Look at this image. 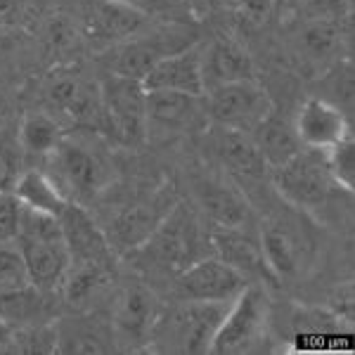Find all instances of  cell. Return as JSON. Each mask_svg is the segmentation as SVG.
I'll return each mask as SVG.
<instances>
[{
    "instance_id": "6da1fadb",
    "label": "cell",
    "mask_w": 355,
    "mask_h": 355,
    "mask_svg": "<svg viewBox=\"0 0 355 355\" xmlns=\"http://www.w3.org/2000/svg\"><path fill=\"white\" fill-rule=\"evenodd\" d=\"M17 242H19V254L31 287H36L38 291L60 287L69 263H71L60 218L21 206Z\"/></svg>"
},
{
    "instance_id": "7a4b0ae2",
    "label": "cell",
    "mask_w": 355,
    "mask_h": 355,
    "mask_svg": "<svg viewBox=\"0 0 355 355\" xmlns=\"http://www.w3.org/2000/svg\"><path fill=\"white\" fill-rule=\"evenodd\" d=\"M230 303L182 301L159 313L150 346L162 353H209Z\"/></svg>"
},
{
    "instance_id": "3957f363",
    "label": "cell",
    "mask_w": 355,
    "mask_h": 355,
    "mask_svg": "<svg viewBox=\"0 0 355 355\" xmlns=\"http://www.w3.org/2000/svg\"><path fill=\"white\" fill-rule=\"evenodd\" d=\"M100 123L116 145H140L147 137V90L142 81L107 73L100 81Z\"/></svg>"
},
{
    "instance_id": "277c9868",
    "label": "cell",
    "mask_w": 355,
    "mask_h": 355,
    "mask_svg": "<svg viewBox=\"0 0 355 355\" xmlns=\"http://www.w3.org/2000/svg\"><path fill=\"white\" fill-rule=\"evenodd\" d=\"M206 112L214 125L254 133L256 125L272 114L270 95L261 88L254 78L234 81L206 90Z\"/></svg>"
},
{
    "instance_id": "5b68a950",
    "label": "cell",
    "mask_w": 355,
    "mask_h": 355,
    "mask_svg": "<svg viewBox=\"0 0 355 355\" xmlns=\"http://www.w3.org/2000/svg\"><path fill=\"white\" fill-rule=\"evenodd\" d=\"M268 324V296L259 284H246L239 296L227 306L223 322L216 329L211 351L216 355L249 351L263 336Z\"/></svg>"
},
{
    "instance_id": "8992f818",
    "label": "cell",
    "mask_w": 355,
    "mask_h": 355,
    "mask_svg": "<svg viewBox=\"0 0 355 355\" xmlns=\"http://www.w3.org/2000/svg\"><path fill=\"white\" fill-rule=\"evenodd\" d=\"M315 157L313 150L299 152L287 164L272 168V182L277 192L287 199L289 204L299 206V209H318L324 206L331 199L334 190H341L334 180H331L327 166H324L322 152Z\"/></svg>"
},
{
    "instance_id": "52a82bcc",
    "label": "cell",
    "mask_w": 355,
    "mask_h": 355,
    "mask_svg": "<svg viewBox=\"0 0 355 355\" xmlns=\"http://www.w3.org/2000/svg\"><path fill=\"white\" fill-rule=\"evenodd\" d=\"M209 123L204 95L147 90V137L173 140L178 135L199 130Z\"/></svg>"
},
{
    "instance_id": "ba28073f",
    "label": "cell",
    "mask_w": 355,
    "mask_h": 355,
    "mask_svg": "<svg viewBox=\"0 0 355 355\" xmlns=\"http://www.w3.org/2000/svg\"><path fill=\"white\" fill-rule=\"evenodd\" d=\"M142 251L150 256V261L162 270L180 272L194 261V246H197V225L192 214L185 206H175L164 216L145 244Z\"/></svg>"
},
{
    "instance_id": "9c48e42d",
    "label": "cell",
    "mask_w": 355,
    "mask_h": 355,
    "mask_svg": "<svg viewBox=\"0 0 355 355\" xmlns=\"http://www.w3.org/2000/svg\"><path fill=\"white\" fill-rule=\"evenodd\" d=\"M246 284V277L220 259L192 261L175 275V291L182 301L232 303Z\"/></svg>"
},
{
    "instance_id": "30bf717a",
    "label": "cell",
    "mask_w": 355,
    "mask_h": 355,
    "mask_svg": "<svg viewBox=\"0 0 355 355\" xmlns=\"http://www.w3.org/2000/svg\"><path fill=\"white\" fill-rule=\"evenodd\" d=\"M159 303L152 289L142 282H130L119 291L112 311V334L114 341L130 348L145 346L152 339L154 322L159 318Z\"/></svg>"
},
{
    "instance_id": "8fae6325",
    "label": "cell",
    "mask_w": 355,
    "mask_h": 355,
    "mask_svg": "<svg viewBox=\"0 0 355 355\" xmlns=\"http://www.w3.org/2000/svg\"><path fill=\"white\" fill-rule=\"evenodd\" d=\"M261 249L268 261V268L272 270L277 282L301 275L313 256L311 237L306 232H301L294 223L282 218L263 223Z\"/></svg>"
},
{
    "instance_id": "7c38bea8",
    "label": "cell",
    "mask_w": 355,
    "mask_h": 355,
    "mask_svg": "<svg viewBox=\"0 0 355 355\" xmlns=\"http://www.w3.org/2000/svg\"><path fill=\"white\" fill-rule=\"evenodd\" d=\"M294 130L301 145L313 152H327L346 137H353L346 114L324 97H308L303 102Z\"/></svg>"
},
{
    "instance_id": "4fadbf2b",
    "label": "cell",
    "mask_w": 355,
    "mask_h": 355,
    "mask_svg": "<svg viewBox=\"0 0 355 355\" xmlns=\"http://www.w3.org/2000/svg\"><path fill=\"white\" fill-rule=\"evenodd\" d=\"M45 100L73 121H100V83L88 81L83 73L60 69L45 83Z\"/></svg>"
},
{
    "instance_id": "5bb4252c",
    "label": "cell",
    "mask_w": 355,
    "mask_h": 355,
    "mask_svg": "<svg viewBox=\"0 0 355 355\" xmlns=\"http://www.w3.org/2000/svg\"><path fill=\"white\" fill-rule=\"evenodd\" d=\"M211 244H214L218 259L246 277V282L261 279V282L277 284L272 270L268 268L266 256H263L261 239L246 232V227H214Z\"/></svg>"
},
{
    "instance_id": "9a60e30c",
    "label": "cell",
    "mask_w": 355,
    "mask_h": 355,
    "mask_svg": "<svg viewBox=\"0 0 355 355\" xmlns=\"http://www.w3.org/2000/svg\"><path fill=\"white\" fill-rule=\"evenodd\" d=\"M145 90H173L187 95H206L202 76V50L185 48L164 57L142 78Z\"/></svg>"
},
{
    "instance_id": "2e32d148",
    "label": "cell",
    "mask_w": 355,
    "mask_h": 355,
    "mask_svg": "<svg viewBox=\"0 0 355 355\" xmlns=\"http://www.w3.org/2000/svg\"><path fill=\"white\" fill-rule=\"evenodd\" d=\"M50 157L55 159V168L62 182L76 194H95L105 182V166L100 157L71 137L64 135V140Z\"/></svg>"
},
{
    "instance_id": "e0dca14e",
    "label": "cell",
    "mask_w": 355,
    "mask_h": 355,
    "mask_svg": "<svg viewBox=\"0 0 355 355\" xmlns=\"http://www.w3.org/2000/svg\"><path fill=\"white\" fill-rule=\"evenodd\" d=\"M211 152L230 173L242 178H261L266 175V162H263L259 147H256L251 133L244 130L214 125L209 133Z\"/></svg>"
},
{
    "instance_id": "ac0fdd59",
    "label": "cell",
    "mask_w": 355,
    "mask_h": 355,
    "mask_svg": "<svg viewBox=\"0 0 355 355\" xmlns=\"http://www.w3.org/2000/svg\"><path fill=\"white\" fill-rule=\"evenodd\" d=\"M202 76L204 88L254 78V60L232 38H216L202 50Z\"/></svg>"
},
{
    "instance_id": "d6986e66",
    "label": "cell",
    "mask_w": 355,
    "mask_h": 355,
    "mask_svg": "<svg viewBox=\"0 0 355 355\" xmlns=\"http://www.w3.org/2000/svg\"><path fill=\"white\" fill-rule=\"evenodd\" d=\"M60 225L71 261L110 263V244L81 206L69 202L64 214L60 216Z\"/></svg>"
},
{
    "instance_id": "ffe728a7",
    "label": "cell",
    "mask_w": 355,
    "mask_h": 355,
    "mask_svg": "<svg viewBox=\"0 0 355 355\" xmlns=\"http://www.w3.org/2000/svg\"><path fill=\"white\" fill-rule=\"evenodd\" d=\"M55 348L69 355H100L114 348L112 327L97 318H67L55 327Z\"/></svg>"
},
{
    "instance_id": "44dd1931",
    "label": "cell",
    "mask_w": 355,
    "mask_h": 355,
    "mask_svg": "<svg viewBox=\"0 0 355 355\" xmlns=\"http://www.w3.org/2000/svg\"><path fill=\"white\" fill-rule=\"evenodd\" d=\"M168 55H173V50L164 48L162 38H128L110 53L107 69L110 73L142 81L150 73V69Z\"/></svg>"
},
{
    "instance_id": "7402d4cb",
    "label": "cell",
    "mask_w": 355,
    "mask_h": 355,
    "mask_svg": "<svg viewBox=\"0 0 355 355\" xmlns=\"http://www.w3.org/2000/svg\"><path fill=\"white\" fill-rule=\"evenodd\" d=\"M199 202L216 227H246L249 223V202L230 182H204L199 187Z\"/></svg>"
},
{
    "instance_id": "603a6c76",
    "label": "cell",
    "mask_w": 355,
    "mask_h": 355,
    "mask_svg": "<svg viewBox=\"0 0 355 355\" xmlns=\"http://www.w3.org/2000/svg\"><path fill=\"white\" fill-rule=\"evenodd\" d=\"M142 15L135 12L128 5H114L97 0L90 5L83 15L85 31L90 36L105 38V41H123V38H133L142 26Z\"/></svg>"
},
{
    "instance_id": "cb8c5ba5",
    "label": "cell",
    "mask_w": 355,
    "mask_h": 355,
    "mask_svg": "<svg viewBox=\"0 0 355 355\" xmlns=\"http://www.w3.org/2000/svg\"><path fill=\"white\" fill-rule=\"evenodd\" d=\"M12 192L21 206L41 211V214H48L53 218H60L69 202H71L53 178L41 173V171H24V173H19Z\"/></svg>"
},
{
    "instance_id": "d4e9b609",
    "label": "cell",
    "mask_w": 355,
    "mask_h": 355,
    "mask_svg": "<svg viewBox=\"0 0 355 355\" xmlns=\"http://www.w3.org/2000/svg\"><path fill=\"white\" fill-rule=\"evenodd\" d=\"M251 137H254L263 162H266V166L270 171L287 164L289 159H294L296 154L303 150L299 137H296L294 123H284L282 119L275 116V112L263 123L256 125Z\"/></svg>"
},
{
    "instance_id": "484cf974",
    "label": "cell",
    "mask_w": 355,
    "mask_h": 355,
    "mask_svg": "<svg viewBox=\"0 0 355 355\" xmlns=\"http://www.w3.org/2000/svg\"><path fill=\"white\" fill-rule=\"evenodd\" d=\"M110 282V263L100 261H71L62 277L60 287L69 306H85L105 291Z\"/></svg>"
},
{
    "instance_id": "4316f807",
    "label": "cell",
    "mask_w": 355,
    "mask_h": 355,
    "mask_svg": "<svg viewBox=\"0 0 355 355\" xmlns=\"http://www.w3.org/2000/svg\"><path fill=\"white\" fill-rule=\"evenodd\" d=\"M343 28L339 19H308L299 31V53L313 64H324L339 55Z\"/></svg>"
},
{
    "instance_id": "83f0119b",
    "label": "cell",
    "mask_w": 355,
    "mask_h": 355,
    "mask_svg": "<svg viewBox=\"0 0 355 355\" xmlns=\"http://www.w3.org/2000/svg\"><path fill=\"white\" fill-rule=\"evenodd\" d=\"M64 140V128L55 116L43 112H31L19 123V145L28 154L50 157Z\"/></svg>"
},
{
    "instance_id": "f1b7e54d",
    "label": "cell",
    "mask_w": 355,
    "mask_h": 355,
    "mask_svg": "<svg viewBox=\"0 0 355 355\" xmlns=\"http://www.w3.org/2000/svg\"><path fill=\"white\" fill-rule=\"evenodd\" d=\"M324 166H327L331 180L341 187L343 192L351 194L355 187V145L353 137H346L339 145H334L331 150L322 152Z\"/></svg>"
},
{
    "instance_id": "f546056e",
    "label": "cell",
    "mask_w": 355,
    "mask_h": 355,
    "mask_svg": "<svg viewBox=\"0 0 355 355\" xmlns=\"http://www.w3.org/2000/svg\"><path fill=\"white\" fill-rule=\"evenodd\" d=\"M26 287H31V282H28L19 249L10 246V242L0 244V296L15 294Z\"/></svg>"
},
{
    "instance_id": "4dcf8cb0",
    "label": "cell",
    "mask_w": 355,
    "mask_h": 355,
    "mask_svg": "<svg viewBox=\"0 0 355 355\" xmlns=\"http://www.w3.org/2000/svg\"><path fill=\"white\" fill-rule=\"evenodd\" d=\"M19 218H21V204L15 197V192L0 194V244L15 242L19 232Z\"/></svg>"
},
{
    "instance_id": "1f68e13d",
    "label": "cell",
    "mask_w": 355,
    "mask_h": 355,
    "mask_svg": "<svg viewBox=\"0 0 355 355\" xmlns=\"http://www.w3.org/2000/svg\"><path fill=\"white\" fill-rule=\"evenodd\" d=\"M311 19H343L353 0H306Z\"/></svg>"
},
{
    "instance_id": "d6a6232c",
    "label": "cell",
    "mask_w": 355,
    "mask_h": 355,
    "mask_svg": "<svg viewBox=\"0 0 355 355\" xmlns=\"http://www.w3.org/2000/svg\"><path fill=\"white\" fill-rule=\"evenodd\" d=\"M45 41H48L53 48L64 50L73 43V28L71 24L64 19V17H53L48 21V31H45Z\"/></svg>"
},
{
    "instance_id": "836d02e7",
    "label": "cell",
    "mask_w": 355,
    "mask_h": 355,
    "mask_svg": "<svg viewBox=\"0 0 355 355\" xmlns=\"http://www.w3.org/2000/svg\"><path fill=\"white\" fill-rule=\"evenodd\" d=\"M17 178H19V173H17V168H15L12 152H8L0 145V194L12 192Z\"/></svg>"
},
{
    "instance_id": "e575fe53",
    "label": "cell",
    "mask_w": 355,
    "mask_h": 355,
    "mask_svg": "<svg viewBox=\"0 0 355 355\" xmlns=\"http://www.w3.org/2000/svg\"><path fill=\"white\" fill-rule=\"evenodd\" d=\"M24 15V3L21 0H0V28L17 24Z\"/></svg>"
},
{
    "instance_id": "d590c367",
    "label": "cell",
    "mask_w": 355,
    "mask_h": 355,
    "mask_svg": "<svg viewBox=\"0 0 355 355\" xmlns=\"http://www.w3.org/2000/svg\"><path fill=\"white\" fill-rule=\"evenodd\" d=\"M206 8H211L214 12H223V15H239L244 0H204Z\"/></svg>"
},
{
    "instance_id": "8d00e7d4",
    "label": "cell",
    "mask_w": 355,
    "mask_h": 355,
    "mask_svg": "<svg viewBox=\"0 0 355 355\" xmlns=\"http://www.w3.org/2000/svg\"><path fill=\"white\" fill-rule=\"evenodd\" d=\"M15 341L12 336V327L5 318H0V351H8V346Z\"/></svg>"
},
{
    "instance_id": "74e56055",
    "label": "cell",
    "mask_w": 355,
    "mask_h": 355,
    "mask_svg": "<svg viewBox=\"0 0 355 355\" xmlns=\"http://www.w3.org/2000/svg\"><path fill=\"white\" fill-rule=\"evenodd\" d=\"M8 119H10V107H8V102H5V97L0 95V130L5 128Z\"/></svg>"
},
{
    "instance_id": "f35d334b",
    "label": "cell",
    "mask_w": 355,
    "mask_h": 355,
    "mask_svg": "<svg viewBox=\"0 0 355 355\" xmlns=\"http://www.w3.org/2000/svg\"><path fill=\"white\" fill-rule=\"evenodd\" d=\"M299 3H306V0H275V8H291Z\"/></svg>"
},
{
    "instance_id": "ab89813d",
    "label": "cell",
    "mask_w": 355,
    "mask_h": 355,
    "mask_svg": "<svg viewBox=\"0 0 355 355\" xmlns=\"http://www.w3.org/2000/svg\"><path fill=\"white\" fill-rule=\"evenodd\" d=\"M105 3H114V5H128L130 0H105Z\"/></svg>"
}]
</instances>
